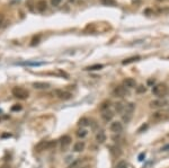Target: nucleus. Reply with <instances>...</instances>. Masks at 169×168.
Instances as JSON below:
<instances>
[{"instance_id":"1","label":"nucleus","mask_w":169,"mask_h":168,"mask_svg":"<svg viewBox=\"0 0 169 168\" xmlns=\"http://www.w3.org/2000/svg\"><path fill=\"white\" fill-rule=\"evenodd\" d=\"M56 143L58 141H47V140H42L40 141L36 146H35V150L37 152H42L44 150H49V149H52V148L56 147Z\"/></svg>"},{"instance_id":"2","label":"nucleus","mask_w":169,"mask_h":168,"mask_svg":"<svg viewBox=\"0 0 169 168\" xmlns=\"http://www.w3.org/2000/svg\"><path fill=\"white\" fill-rule=\"evenodd\" d=\"M169 93L168 86L166 84H157L152 87V94L158 96V97H165Z\"/></svg>"},{"instance_id":"3","label":"nucleus","mask_w":169,"mask_h":168,"mask_svg":"<svg viewBox=\"0 0 169 168\" xmlns=\"http://www.w3.org/2000/svg\"><path fill=\"white\" fill-rule=\"evenodd\" d=\"M134 109H135V105H134L133 103H130V104H127V105L125 106V108H124V111H123V115H122V118H123V121H124L125 123H128V122L131 121V118H132V116H133Z\"/></svg>"},{"instance_id":"4","label":"nucleus","mask_w":169,"mask_h":168,"mask_svg":"<svg viewBox=\"0 0 169 168\" xmlns=\"http://www.w3.org/2000/svg\"><path fill=\"white\" fill-rule=\"evenodd\" d=\"M11 93H12V96H15L18 99H26L28 98V95H30V93L23 87H14Z\"/></svg>"},{"instance_id":"5","label":"nucleus","mask_w":169,"mask_h":168,"mask_svg":"<svg viewBox=\"0 0 169 168\" xmlns=\"http://www.w3.org/2000/svg\"><path fill=\"white\" fill-rule=\"evenodd\" d=\"M54 94H55V96H56L58 98H60V99H62V101H68V99H70V98L72 97V94H71V93H69V92H67V90H62V89H55V90H54Z\"/></svg>"},{"instance_id":"6","label":"nucleus","mask_w":169,"mask_h":168,"mask_svg":"<svg viewBox=\"0 0 169 168\" xmlns=\"http://www.w3.org/2000/svg\"><path fill=\"white\" fill-rule=\"evenodd\" d=\"M151 120H152L153 122H162V121L168 120V114H166V113H164V112H156V113L152 114Z\"/></svg>"},{"instance_id":"7","label":"nucleus","mask_w":169,"mask_h":168,"mask_svg":"<svg viewBox=\"0 0 169 168\" xmlns=\"http://www.w3.org/2000/svg\"><path fill=\"white\" fill-rule=\"evenodd\" d=\"M113 95L115 97H124V96L127 95V89L124 86H117L113 90Z\"/></svg>"},{"instance_id":"8","label":"nucleus","mask_w":169,"mask_h":168,"mask_svg":"<svg viewBox=\"0 0 169 168\" xmlns=\"http://www.w3.org/2000/svg\"><path fill=\"white\" fill-rule=\"evenodd\" d=\"M60 142H61V148H62V150L65 151L68 147L71 145V142H72V139L70 136H63V137L61 138V140H60Z\"/></svg>"},{"instance_id":"9","label":"nucleus","mask_w":169,"mask_h":168,"mask_svg":"<svg viewBox=\"0 0 169 168\" xmlns=\"http://www.w3.org/2000/svg\"><path fill=\"white\" fill-rule=\"evenodd\" d=\"M109 129H111V131H112V132H114V133H121V132L123 131V125H122V123H121V122L115 121V122L111 123Z\"/></svg>"},{"instance_id":"10","label":"nucleus","mask_w":169,"mask_h":168,"mask_svg":"<svg viewBox=\"0 0 169 168\" xmlns=\"http://www.w3.org/2000/svg\"><path fill=\"white\" fill-rule=\"evenodd\" d=\"M123 84H124V87H127V88H134V87L137 86V81H135V79H133V78H126V79H124Z\"/></svg>"},{"instance_id":"11","label":"nucleus","mask_w":169,"mask_h":168,"mask_svg":"<svg viewBox=\"0 0 169 168\" xmlns=\"http://www.w3.org/2000/svg\"><path fill=\"white\" fill-rule=\"evenodd\" d=\"M165 105H167V103L165 101H152L150 103V107L151 108H160V107H164Z\"/></svg>"},{"instance_id":"12","label":"nucleus","mask_w":169,"mask_h":168,"mask_svg":"<svg viewBox=\"0 0 169 168\" xmlns=\"http://www.w3.org/2000/svg\"><path fill=\"white\" fill-rule=\"evenodd\" d=\"M113 112L112 111H109V109H106V111H103V113H102V117H103V120L106 121V122H108V121H111L112 118H113Z\"/></svg>"},{"instance_id":"13","label":"nucleus","mask_w":169,"mask_h":168,"mask_svg":"<svg viewBox=\"0 0 169 168\" xmlns=\"http://www.w3.org/2000/svg\"><path fill=\"white\" fill-rule=\"evenodd\" d=\"M33 87H34L35 89H47V88H50V84H47V83H41V81H36V83L33 84Z\"/></svg>"},{"instance_id":"14","label":"nucleus","mask_w":169,"mask_h":168,"mask_svg":"<svg viewBox=\"0 0 169 168\" xmlns=\"http://www.w3.org/2000/svg\"><path fill=\"white\" fill-rule=\"evenodd\" d=\"M84 149V141H78L74 145V150L76 152H80Z\"/></svg>"},{"instance_id":"15","label":"nucleus","mask_w":169,"mask_h":168,"mask_svg":"<svg viewBox=\"0 0 169 168\" xmlns=\"http://www.w3.org/2000/svg\"><path fill=\"white\" fill-rule=\"evenodd\" d=\"M36 8H37V10L43 12V11L46 10V8H47V6H46V1L45 0H40L38 2H37V5H36Z\"/></svg>"},{"instance_id":"16","label":"nucleus","mask_w":169,"mask_h":168,"mask_svg":"<svg viewBox=\"0 0 169 168\" xmlns=\"http://www.w3.org/2000/svg\"><path fill=\"white\" fill-rule=\"evenodd\" d=\"M96 140H97L98 143H104V142L106 141V134L103 132V131L98 132V133L96 134Z\"/></svg>"},{"instance_id":"17","label":"nucleus","mask_w":169,"mask_h":168,"mask_svg":"<svg viewBox=\"0 0 169 168\" xmlns=\"http://www.w3.org/2000/svg\"><path fill=\"white\" fill-rule=\"evenodd\" d=\"M104 65L103 64H94V65H89L87 68H84V70H88V71H94V70H100Z\"/></svg>"},{"instance_id":"18","label":"nucleus","mask_w":169,"mask_h":168,"mask_svg":"<svg viewBox=\"0 0 169 168\" xmlns=\"http://www.w3.org/2000/svg\"><path fill=\"white\" fill-rule=\"evenodd\" d=\"M80 126H88L90 124V122H89V120L87 118V117H82L80 121H79V123H78Z\"/></svg>"},{"instance_id":"19","label":"nucleus","mask_w":169,"mask_h":168,"mask_svg":"<svg viewBox=\"0 0 169 168\" xmlns=\"http://www.w3.org/2000/svg\"><path fill=\"white\" fill-rule=\"evenodd\" d=\"M87 134H88V132H87V130H84V129H81V130H78V131H77V137L78 138H84Z\"/></svg>"},{"instance_id":"20","label":"nucleus","mask_w":169,"mask_h":168,"mask_svg":"<svg viewBox=\"0 0 169 168\" xmlns=\"http://www.w3.org/2000/svg\"><path fill=\"white\" fill-rule=\"evenodd\" d=\"M140 59V56H132V58H128V59H126V60H124L123 61V64H128V63H132L134 62V61H137Z\"/></svg>"},{"instance_id":"21","label":"nucleus","mask_w":169,"mask_h":168,"mask_svg":"<svg viewBox=\"0 0 169 168\" xmlns=\"http://www.w3.org/2000/svg\"><path fill=\"white\" fill-rule=\"evenodd\" d=\"M124 108H125V106L123 105L122 103H116L115 104V109H116V112H118V113H123Z\"/></svg>"},{"instance_id":"22","label":"nucleus","mask_w":169,"mask_h":168,"mask_svg":"<svg viewBox=\"0 0 169 168\" xmlns=\"http://www.w3.org/2000/svg\"><path fill=\"white\" fill-rule=\"evenodd\" d=\"M104 6H114L115 5V0H99Z\"/></svg>"},{"instance_id":"23","label":"nucleus","mask_w":169,"mask_h":168,"mask_svg":"<svg viewBox=\"0 0 169 168\" xmlns=\"http://www.w3.org/2000/svg\"><path fill=\"white\" fill-rule=\"evenodd\" d=\"M115 168H127V164L125 160H120L116 164Z\"/></svg>"},{"instance_id":"24","label":"nucleus","mask_w":169,"mask_h":168,"mask_svg":"<svg viewBox=\"0 0 169 168\" xmlns=\"http://www.w3.org/2000/svg\"><path fill=\"white\" fill-rule=\"evenodd\" d=\"M146 90H147V88H146L143 85H140V86H137V94L146 93Z\"/></svg>"},{"instance_id":"25","label":"nucleus","mask_w":169,"mask_h":168,"mask_svg":"<svg viewBox=\"0 0 169 168\" xmlns=\"http://www.w3.org/2000/svg\"><path fill=\"white\" fill-rule=\"evenodd\" d=\"M106 109H109V102H104L102 105H100V111H106Z\"/></svg>"},{"instance_id":"26","label":"nucleus","mask_w":169,"mask_h":168,"mask_svg":"<svg viewBox=\"0 0 169 168\" xmlns=\"http://www.w3.org/2000/svg\"><path fill=\"white\" fill-rule=\"evenodd\" d=\"M80 164H81V160H80V159H78V160H76V161H74V164H71V165L69 166V168H77L79 165H80Z\"/></svg>"},{"instance_id":"27","label":"nucleus","mask_w":169,"mask_h":168,"mask_svg":"<svg viewBox=\"0 0 169 168\" xmlns=\"http://www.w3.org/2000/svg\"><path fill=\"white\" fill-rule=\"evenodd\" d=\"M21 108H23L21 105H19V104H16V105H14L12 107H11V111H12V112H16V111H21Z\"/></svg>"},{"instance_id":"28","label":"nucleus","mask_w":169,"mask_h":168,"mask_svg":"<svg viewBox=\"0 0 169 168\" xmlns=\"http://www.w3.org/2000/svg\"><path fill=\"white\" fill-rule=\"evenodd\" d=\"M61 1H62V0H51V5L54 6V7H58V6L61 3Z\"/></svg>"},{"instance_id":"29","label":"nucleus","mask_w":169,"mask_h":168,"mask_svg":"<svg viewBox=\"0 0 169 168\" xmlns=\"http://www.w3.org/2000/svg\"><path fill=\"white\" fill-rule=\"evenodd\" d=\"M147 129H148V124H143V125H142L141 127H140V129H139V130H137V132H142L143 130H147Z\"/></svg>"},{"instance_id":"30","label":"nucleus","mask_w":169,"mask_h":168,"mask_svg":"<svg viewBox=\"0 0 169 168\" xmlns=\"http://www.w3.org/2000/svg\"><path fill=\"white\" fill-rule=\"evenodd\" d=\"M3 19H5L3 15H2V14H0V26L2 25V23H3Z\"/></svg>"},{"instance_id":"31","label":"nucleus","mask_w":169,"mask_h":168,"mask_svg":"<svg viewBox=\"0 0 169 168\" xmlns=\"http://www.w3.org/2000/svg\"><path fill=\"white\" fill-rule=\"evenodd\" d=\"M168 149H169V145H168V146H166V147H164L162 149H161V150H162V151H167Z\"/></svg>"},{"instance_id":"32","label":"nucleus","mask_w":169,"mask_h":168,"mask_svg":"<svg viewBox=\"0 0 169 168\" xmlns=\"http://www.w3.org/2000/svg\"><path fill=\"white\" fill-rule=\"evenodd\" d=\"M143 156H144V154H141L140 156H139V160H143L142 158H143Z\"/></svg>"},{"instance_id":"33","label":"nucleus","mask_w":169,"mask_h":168,"mask_svg":"<svg viewBox=\"0 0 169 168\" xmlns=\"http://www.w3.org/2000/svg\"><path fill=\"white\" fill-rule=\"evenodd\" d=\"M0 168H10L9 166H2V167H0Z\"/></svg>"},{"instance_id":"34","label":"nucleus","mask_w":169,"mask_h":168,"mask_svg":"<svg viewBox=\"0 0 169 168\" xmlns=\"http://www.w3.org/2000/svg\"><path fill=\"white\" fill-rule=\"evenodd\" d=\"M84 168H88V167H84Z\"/></svg>"}]
</instances>
